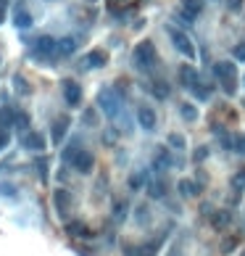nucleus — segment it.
<instances>
[{
  "mask_svg": "<svg viewBox=\"0 0 245 256\" xmlns=\"http://www.w3.org/2000/svg\"><path fill=\"white\" fill-rule=\"evenodd\" d=\"M132 61L140 71H148L150 66L156 63V48L150 40H143L140 45H135V53H132Z\"/></svg>",
  "mask_w": 245,
  "mask_h": 256,
  "instance_id": "f257e3e1",
  "label": "nucleus"
},
{
  "mask_svg": "<svg viewBox=\"0 0 245 256\" xmlns=\"http://www.w3.org/2000/svg\"><path fill=\"white\" fill-rule=\"evenodd\" d=\"M53 53H58V42L53 37H48V34H45V37H37L29 48V56L37 58V61H48Z\"/></svg>",
  "mask_w": 245,
  "mask_h": 256,
  "instance_id": "f03ea898",
  "label": "nucleus"
},
{
  "mask_svg": "<svg viewBox=\"0 0 245 256\" xmlns=\"http://www.w3.org/2000/svg\"><path fill=\"white\" fill-rule=\"evenodd\" d=\"M98 106L103 108V114L116 116V114H119V98L114 95V90H100V95H98Z\"/></svg>",
  "mask_w": 245,
  "mask_h": 256,
  "instance_id": "7ed1b4c3",
  "label": "nucleus"
},
{
  "mask_svg": "<svg viewBox=\"0 0 245 256\" xmlns=\"http://www.w3.org/2000/svg\"><path fill=\"white\" fill-rule=\"evenodd\" d=\"M203 0H180V16L185 21H195L198 13L203 11Z\"/></svg>",
  "mask_w": 245,
  "mask_h": 256,
  "instance_id": "20e7f679",
  "label": "nucleus"
},
{
  "mask_svg": "<svg viewBox=\"0 0 245 256\" xmlns=\"http://www.w3.org/2000/svg\"><path fill=\"white\" fill-rule=\"evenodd\" d=\"M172 40H174V48L187 58H195V48H193V40L187 37L185 32H172Z\"/></svg>",
  "mask_w": 245,
  "mask_h": 256,
  "instance_id": "39448f33",
  "label": "nucleus"
},
{
  "mask_svg": "<svg viewBox=\"0 0 245 256\" xmlns=\"http://www.w3.org/2000/svg\"><path fill=\"white\" fill-rule=\"evenodd\" d=\"M71 167L79 172V175H90L92 167H95V159H92V153L90 151H79L77 153V159L71 161Z\"/></svg>",
  "mask_w": 245,
  "mask_h": 256,
  "instance_id": "423d86ee",
  "label": "nucleus"
},
{
  "mask_svg": "<svg viewBox=\"0 0 245 256\" xmlns=\"http://www.w3.org/2000/svg\"><path fill=\"white\" fill-rule=\"evenodd\" d=\"M63 98L69 106H79L82 103V87L77 85V82H66L63 85Z\"/></svg>",
  "mask_w": 245,
  "mask_h": 256,
  "instance_id": "0eeeda50",
  "label": "nucleus"
},
{
  "mask_svg": "<svg viewBox=\"0 0 245 256\" xmlns=\"http://www.w3.org/2000/svg\"><path fill=\"white\" fill-rule=\"evenodd\" d=\"M137 122H140L143 130H156V111L148 108V106H140L137 108Z\"/></svg>",
  "mask_w": 245,
  "mask_h": 256,
  "instance_id": "6e6552de",
  "label": "nucleus"
},
{
  "mask_svg": "<svg viewBox=\"0 0 245 256\" xmlns=\"http://www.w3.org/2000/svg\"><path fill=\"white\" fill-rule=\"evenodd\" d=\"M53 204H55V209H58V214L66 217V212H69V206H71V193H69V190H55V193H53Z\"/></svg>",
  "mask_w": 245,
  "mask_h": 256,
  "instance_id": "1a4fd4ad",
  "label": "nucleus"
},
{
  "mask_svg": "<svg viewBox=\"0 0 245 256\" xmlns=\"http://www.w3.org/2000/svg\"><path fill=\"white\" fill-rule=\"evenodd\" d=\"M21 145H24L26 151H45V138H42L40 132H26Z\"/></svg>",
  "mask_w": 245,
  "mask_h": 256,
  "instance_id": "9d476101",
  "label": "nucleus"
},
{
  "mask_svg": "<svg viewBox=\"0 0 245 256\" xmlns=\"http://www.w3.org/2000/svg\"><path fill=\"white\" fill-rule=\"evenodd\" d=\"M214 74L219 77V82L222 79H238V71H235V63H230V61H219L214 66Z\"/></svg>",
  "mask_w": 245,
  "mask_h": 256,
  "instance_id": "9b49d317",
  "label": "nucleus"
},
{
  "mask_svg": "<svg viewBox=\"0 0 245 256\" xmlns=\"http://www.w3.org/2000/svg\"><path fill=\"white\" fill-rule=\"evenodd\" d=\"M108 63V53L106 50H90L87 58H84V66H92V69H100Z\"/></svg>",
  "mask_w": 245,
  "mask_h": 256,
  "instance_id": "f8f14e48",
  "label": "nucleus"
},
{
  "mask_svg": "<svg viewBox=\"0 0 245 256\" xmlns=\"http://www.w3.org/2000/svg\"><path fill=\"white\" fill-rule=\"evenodd\" d=\"M66 233H69L71 238H92L90 227L84 225V222H79V219H74V222H69V225H66Z\"/></svg>",
  "mask_w": 245,
  "mask_h": 256,
  "instance_id": "ddd939ff",
  "label": "nucleus"
},
{
  "mask_svg": "<svg viewBox=\"0 0 245 256\" xmlns=\"http://www.w3.org/2000/svg\"><path fill=\"white\" fill-rule=\"evenodd\" d=\"M230 222H232V214L227 212V209H222V212H214V214H211V225L216 227V230H224Z\"/></svg>",
  "mask_w": 245,
  "mask_h": 256,
  "instance_id": "4468645a",
  "label": "nucleus"
},
{
  "mask_svg": "<svg viewBox=\"0 0 245 256\" xmlns=\"http://www.w3.org/2000/svg\"><path fill=\"white\" fill-rule=\"evenodd\" d=\"M156 254H158V243H145L127 251V256H156Z\"/></svg>",
  "mask_w": 245,
  "mask_h": 256,
  "instance_id": "2eb2a0df",
  "label": "nucleus"
},
{
  "mask_svg": "<svg viewBox=\"0 0 245 256\" xmlns=\"http://www.w3.org/2000/svg\"><path fill=\"white\" fill-rule=\"evenodd\" d=\"M66 130H69V119H66V116L55 119V124H53V143H61L63 135H66Z\"/></svg>",
  "mask_w": 245,
  "mask_h": 256,
  "instance_id": "dca6fc26",
  "label": "nucleus"
},
{
  "mask_svg": "<svg viewBox=\"0 0 245 256\" xmlns=\"http://www.w3.org/2000/svg\"><path fill=\"white\" fill-rule=\"evenodd\" d=\"M32 13L29 11H24V8H18V11L13 13V24L18 26V29H26V26H32Z\"/></svg>",
  "mask_w": 245,
  "mask_h": 256,
  "instance_id": "f3484780",
  "label": "nucleus"
},
{
  "mask_svg": "<svg viewBox=\"0 0 245 256\" xmlns=\"http://www.w3.org/2000/svg\"><path fill=\"white\" fill-rule=\"evenodd\" d=\"M153 167H156V169H166V167H172V156H169V151H166V148H158V151H156Z\"/></svg>",
  "mask_w": 245,
  "mask_h": 256,
  "instance_id": "a211bd4d",
  "label": "nucleus"
},
{
  "mask_svg": "<svg viewBox=\"0 0 245 256\" xmlns=\"http://www.w3.org/2000/svg\"><path fill=\"white\" fill-rule=\"evenodd\" d=\"M11 124H16V111L11 106H3L0 108V127L5 130V127H11Z\"/></svg>",
  "mask_w": 245,
  "mask_h": 256,
  "instance_id": "6ab92c4d",
  "label": "nucleus"
},
{
  "mask_svg": "<svg viewBox=\"0 0 245 256\" xmlns=\"http://www.w3.org/2000/svg\"><path fill=\"white\" fill-rule=\"evenodd\" d=\"M180 82L185 87H193L195 82H198V77H195V69L193 66H182V71H180Z\"/></svg>",
  "mask_w": 245,
  "mask_h": 256,
  "instance_id": "aec40b11",
  "label": "nucleus"
},
{
  "mask_svg": "<svg viewBox=\"0 0 245 256\" xmlns=\"http://www.w3.org/2000/svg\"><path fill=\"white\" fill-rule=\"evenodd\" d=\"M74 50H77V40L74 37H63L58 42V56H71Z\"/></svg>",
  "mask_w": 245,
  "mask_h": 256,
  "instance_id": "412c9836",
  "label": "nucleus"
},
{
  "mask_svg": "<svg viewBox=\"0 0 245 256\" xmlns=\"http://www.w3.org/2000/svg\"><path fill=\"white\" fill-rule=\"evenodd\" d=\"M127 209H129V204H127V201H116V204H114V219H116V222H124V219H127Z\"/></svg>",
  "mask_w": 245,
  "mask_h": 256,
  "instance_id": "4be33fe9",
  "label": "nucleus"
},
{
  "mask_svg": "<svg viewBox=\"0 0 245 256\" xmlns=\"http://www.w3.org/2000/svg\"><path fill=\"white\" fill-rule=\"evenodd\" d=\"M166 190H169V188H166V182H164V180H156L153 185H150V198H164V196H166Z\"/></svg>",
  "mask_w": 245,
  "mask_h": 256,
  "instance_id": "5701e85b",
  "label": "nucleus"
},
{
  "mask_svg": "<svg viewBox=\"0 0 245 256\" xmlns=\"http://www.w3.org/2000/svg\"><path fill=\"white\" fill-rule=\"evenodd\" d=\"M238 246H240V235H232V238H227V241L222 243V254H232Z\"/></svg>",
  "mask_w": 245,
  "mask_h": 256,
  "instance_id": "b1692460",
  "label": "nucleus"
},
{
  "mask_svg": "<svg viewBox=\"0 0 245 256\" xmlns=\"http://www.w3.org/2000/svg\"><path fill=\"white\" fill-rule=\"evenodd\" d=\"M180 193L182 196H195L198 193V185H195V182H190V180H182L180 182Z\"/></svg>",
  "mask_w": 245,
  "mask_h": 256,
  "instance_id": "393cba45",
  "label": "nucleus"
},
{
  "mask_svg": "<svg viewBox=\"0 0 245 256\" xmlns=\"http://www.w3.org/2000/svg\"><path fill=\"white\" fill-rule=\"evenodd\" d=\"M16 127H18V130H29V114H26V111H16Z\"/></svg>",
  "mask_w": 245,
  "mask_h": 256,
  "instance_id": "a878e982",
  "label": "nucleus"
},
{
  "mask_svg": "<svg viewBox=\"0 0 245 256\" xmlns=\"http://www.w3.org/2000/svg\"><path fill=\"white\" fill-rule=\"evenodd\" d=\"M193 93H195L198 98H201V100H209V95H211V90L206 87V85H201V82H195V85H193Z\"/></svg>",
  "mask_w": 245,
  "mask_h": 256,
  "instance_id": "bb28decb",
  "label": "nucleus"
},
{
  "mask_svg": "<svg viewBox=\"0 0 245 256\" xmlns=\"http://www.w3.org/2000/svg\"><path fill=\"white\" fill-rule=\"evenodd\" d=\"M0 196L3 198H16V188L11 182H0Z\"/></svg>",
  "mask_w": 245,
  "mask_h": 256,
  "instance_id": "cd10ccee",
  "label": "nucleus"
},
{
  "mask_svg": "<svg viewBox=\"0 0 245 256\" xmlns=\"http://www.w3.org/2000/svg\"><path fill=\"white\" fill-rule=\"evenodd\" d=\"M143 182H145V175H143V172H137V175L129 177V188L132 190H140V188H143Z\"/></svg>",
  "mask_w": 245,
  "mask_h": 256,
  "instance_id": "c85d7f7f",
  "label": "nucleus"
},
{
  "mask_svg": "<svg viewBox=\"0 0 245 256\" xmlns=\"http://www.w3.org/2000/svg\"><path fill=\"white\" fill-rule=\"evenodd\" d=\"M232 188H235V190H243V188H245V167L232 177Z\"/></svg>",
  "mask_w": 245,
  "mask_h": 256,
  "instance_id": "c756f323",
  "label": "nucleus"
},
{
  "mask_svg": "<svg viewBox=\"0 0 245 256\" xmlns=\"http://www.w3.org/2000/svg\"><path fill=\"white\" fill-rule=\"evenodd\" d=\"M222 90L227 95H235V90H238V79H222Z\"/></svg>",
  "mask_w": 245,
  "mask_h": 256,
  "instance_id": "7c9ffc66",
  "label": "nucleus"
},
{
  "mask_svg": "<svg viewBox=\"0 0 245 256\" xmlns=\"http://www.w3.org/2000/svg\"><path fill=\"white\" fill-rule=\"evenodd\" d=\"M13 85H16V93L18 95H26V93H29V87H26V82H24V77H13Z\"/></svg>",
  "mask_w": 245,
  "mask_h": 256,
  "instance_id": "2f4dec72",
  "label": "nucleus"
},
{
  "mask_svg": "<svg viewBox=\"0 0 245 256\" xmlns=\"http://www.w3.org/2000/svg\"><path fill=\"white\" fill-rule=\"evenodd\" d=\"M169 145H172V148H180V151H182V148H185V138H182V135H177V132H174V135H169Z\"/></svg>",
  "mask_w": 245,
  "mask_h": 256,
  "instance_id": "473e14b6",
  "label": "nucleus"
},
{
  "mask_svg": "<svg viewBox=\"0 0 245 256\" xmlns=\"http://www.w3.org/2000/svg\"><path fill=\"white\" fill-rule=\"evenodd\" d=\"M182 116L187 119V122H195V108L190 103H182Z\"/></svg>",
  "mask_w": 245,
  "mask_h": 256,
  "instance_id": "72a5a7b5",
  "label": "nucleus"
},
{
  "mask_svg": "<svg viewBox=\"0 0 245 256\" xmlns=\"http://www.w3.org/2000/svg\"><path fill=\"white\" fill-rule=\"evenodd\" d=\"M37 169H40L42 180H48V159H37Z\"/></svg>",
  "mask_w": 245,
  "mask_h": 256,
  "instance_id": "f704fd0d",
  "label": "nucleus"
},
{
  "mask_svg": "<svg viewBox=\"0 0 245 256\" xmlns=\"http://www.w3.org/2000/svg\"><path fill=\"white\" fill-rule=\"evenodd\" d=\"M153 95H158V98H166V95H169V87L164 85V82H158V85H153Z\"/></svg>",
  "mask_w": 245,
  "mask_h": 256,
  "instance_id": "c9c22d12",
  "label": "nucleus"
},
{
  "mask_svg": "<svg viewBox=\"0 0 245 256\" xmlns=\"http://www.w3.org/2000/svg\"><path fill=\"white\" fill-rule=\"evenodd\" d=\"M235 58H238V61H245V42H240L238 48H235Z\"/></svg>",
  "mask_w": 245,
  "mask_h": 256,
  "instance_id": "e433bc0d",
  "label": "nucleus"
},
{
  "mask_svg": "<svg viewBox=\"0 0 245 256\" xmlns=\"http://www.w3.org/2000/svg\"><path fill=\"white\" fill-rule=\"evenodd\" d=\"M3 148H8V132L0 127V151H3Z\"/></svg>",
  "mask_w": 245,
  "mask_h": 256,
  "instance_id": "4c0bfd02",
  "label": "nucleus"
},
{
  "mask_svg": "<svg viewBox=\"0 0 245 256\" xmlns=\"http://www.w3.org/2000/svg\"><path fill=\"white\" fill-rule=\"evenodd\" d=\"M103 143H106V145L116 143V132H106V138H103Z\"/></svg>",
  "mask_w": 245,
  "mask_h": 256,
  "instance_id": "58836bf2",
  "label": "nucleus"
},
{
  "mask_svg": "<svg viewBox=\"0 0 245 256\" xmlns=\"http://www.w3.org/2000/svg\"><path fill=\"white\" fill-rule=\"evenodd\" d=\"M243 8V0H230V11H240Z\"/></svg>",
  "mask_w": 245,
  "mask_h": 256,
  "instance_id": "ea45409f",
  "label": "nucleus"
},
{
  "mask_svg": "<svg viewBox=\"0 0 245 256\" xmlns=\"http://www.w3.org/2000/svg\"><path fill=\"white\" fill-rule=\"evenodd\" d=\"M238 151L245 153V138H238Z\"/></svg>",
  "mask_w": 245,
  "mask_h": 256,
  "instance_id": "a19ab883",
  "label": "nucleus"
},
{
  "mask_svg": "<svg viewBox=\"0 0 245 256\" xmlns=\"http://www.w3.org/2000/svg\"><path fill=\"white\" fill-rule=\"evenodd\" d=\"M3 19H5V8L0 5V24H3Z\"/></svg>",
  "mask_w": 245,
  "mask_h": 256,
  "instance_id": "79ce46f5",
  "label": "nucleus"
},
{
  "mask_svg": "<svg viewBox=\"0 0 245 256\" xmlns=\"http://www.w3.org/2000/svg\"><path fill=\"white\" fill-rule=\"evenodd\" d=\"M240 256H245V251H243V254H240Z\"/></svg>",
  "mask_w": 245,
  "mask_h": 256,
  "instance_id": "37998d69",
  "label": "nucleus"
},
{
  "mask_svg": "<svg viewBox=\"0 0 245 256\" xmlns=\"http://www.w3.org/2000/svg\"><path fill=\"white\" fill-rule=\"evenodd\" d=\"M121 3H124V0H121Z\"/></svg>",
  "mask_w": 245,
  "mask_h": 256,
  "instance_id": "c03bdc74",
  "label": "nucleus"
}]
</instances>
